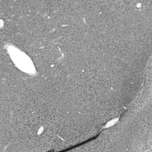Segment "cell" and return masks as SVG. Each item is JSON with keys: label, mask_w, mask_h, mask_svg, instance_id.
I'll list each match as a JSON object with an SVG mask.
<instances>
[{"label": "cell", "mask_w": 152, "mask_h": 152, "mask_svg": "<svg viewBox=\"0 0 152 152\" xmlns=\"http://www.w3.org/2000/svg\"><path fill=\"white\" fill-rule=\"evenodd\" d=\"M140 4L138 11L141 15L151 13V0H143Z\"/></svg>", "instance_id": "1"}]
</instances>
